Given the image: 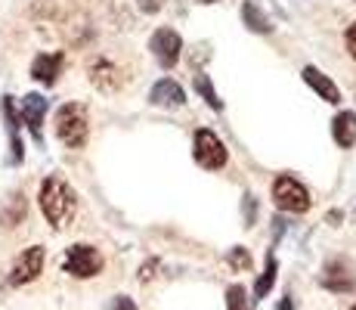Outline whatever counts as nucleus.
Wrapping results in <instances>:
<instances>
[{
    "mask_svg": "<svg viewBox=\"0 0 356 310\" xmlns=\"http://www.w3.org/2000/svg\"><path fill=\"white\" fill-rule=\"evenodd\" d=\"M40 211L53 230H65L78 211V196L63 177H47L40 186Z\"/></svg>",
    "mask_w": 356,
    "mask_h": 310,
    "instance_id": "1",
    "label": "nucleus"
},
{
    "mask_svg": "<svg viewBox=\"0 0 356 310\" xmlns=\"http://www.w3.org/2000/svg\"><path fill=\"white\" fill-rule=\"evenodd\" d=\"M90 134V121H87V109L81 102H65L56 112V137L68 149H81Z\"/></svg>",
    "mask_w": 356,
    "mask_h": 310,
    "instance_id": "2",
    "label": "nucleus"
},
{
    "mask_svg": "<svg viewBox=\"0 0 356 310\" xmlns=\"http://www.w3.org/2000/svg\"><path fill=\"white\" fill-rule=\"evenodd\" d=\"M273 202L282 211H289V215H304L310 208V192H307V186L300 180L285 174V177H276V183H273Z\"/></svg>",
    "mask_w": 356,
    "mask_h": 310,
    "instance_id": "3",
    "label": "nucleus"
},
{
    "mask_svg": "<svg viewBox=\"0 0 356 310\" xmlns=\"http://www.w3.org/2000/svg\"><path fill=\"white\" fill-rule=\"evenodd\" d=\"M63 270L78 279H90L102 270V254L93 245H72L63 258Z\"/></svg>",
    "mask_w": 356,
    "mask_h": 310,
    "instance_id": "4",
    "label": "nucleus"
},
{
    "mask_svg": "<svg viewBox=\"0 0 356 310\" xmlns=\"http://www.w3.org/2000/svg\"><path fill=\"white\" fill-rule=\"evenodd\" d=\"M195 162L208 171H220L227 164V146L214 130H198L195 134Z\"/></svg>",
    "mask_w": 356,
    "mask_h": 310,
    "instance_id": "5",
    "label": "nucleus"
},
{
    "mask_svg": "<svg viewBox=\"0 0 356 310\" xmlns=\"http://www.w3.org/2000/svg\"><path fill=\"white\" fill-rule=\"evenodd\" d=\"M149 50H152V56L159 59L161 68H174L183 53V38L174 29H159L149 40Z\"/></svg>",
    "mask_w": 356,
    "mask_h": 310,
    "instance_id": "6",
    "label": "nucleus"
},
{
    "mask_svg": "<svg viewBox=\"0 0 356 310\" xmlns=\"http://www.w3.org/2000/svg\"><path fill=\"white\" fill-rule=\"evenodd\" d=\"M40 270H44V248L40 245L25 248V251L16 258L13 270H10V286H25V282L38 279Z\"/></svg>",
    "mask_w": 356,
    "mask_h": 310,
    "instance_id": "7",
    "label": "nucleus"
},
{
    "mask_svg": "<svg viewBox=\"0 0 356 310\" xmlns=\"http://www.w3.org/2000/svg\"><path fill=\"white\" fill-rule=\"evenodd\" d=\"M323 286L332 288V292H353L356 288V270L350 267V261L347 258L328 261L325 270H323Z\"/></svg>",
    "mask_w": 356,
    "mask_h": 310,
    "instance_id": "8",
    "label": "nucleus"
},
{
    "mask_svg": "<svg viewBox=\"0 0 356 310\" xmlns=\"http://www.w3.org/2000/svg\"><path fill=\"white\" fill-rule=\"evenodd\" d=\"M47 96H40V93H29L22 100V112H19V121L25 124V127L31 130V137L34 140H40V127H44V115H47Z\"/></svg>",
    "mask_w": 356,
    "mask_h": 310,
    "instance_id": "9",
    "label": "nucleus"
},
{
    "mask_svg": "<svg viewBox=\"0 0 356 310\" xmlns=\"http://www.w3.org/2000/svg\"><path fill=\"white\" fill-rule=\"evenodd\" d=\"M90 81H93V87L112 93V91H118V87L124 84V75H121V68L115 65L112 59L99 56V59H93V65H90Z\"/></svg>",
    "mask_w": 356,
    "mask_h": 310,
    "instance_id": "10",
    "label": "nucleus"
},
{
    "mask_svg": "<svg viewBox=\"0 0 356 310\" xmlns=\"http://www.w3.org/2000/svg\"><path fill=\"white\" fill-rule=\"evenodd\" d=\"M63 65H65V53H40V56H34V62H31V78L53 87L59 72H63Z\"/></svg>",
    "mask_w": 356,
    "mask_h": 310,
    "instance_id": "11",
    "label": "nucleus"
},
{
    "mask_svg": "<svg viewBox=\"0 0 356 310\" xmlns=\"http://www.w3.org/2000/svg\"><path fill=\"white\" fill-rule=\"evenodd\" d=\"M3 109V121H6V130H10V146H13V164H19L25 158V146H22V137H19V112H16V100L13 96H3L0 102Z\"/></svg>",
    "mask_w": 356,
    "mask_h": 310,
    "instance_id": "12",
    "label": "nucleus"
},
{
    "mask_svg": "<svg viewBox=\"0 0 356 310\" xmlns=\"http://www.w3.org/2000/svg\"><path fill=\"white\" fill-rule=\"evenodd\" d=\"M149 100L155 102V106H168V109H177L186 102V93H183V87L177 84L174 78H164L159 84L152 87V93H149Z\"/></svg>",
    "mask_w": 356,
    "mask_h": 310,
    "instance_id": "13",
    "label": "nucleus"
},
{
    "mask_svg": "<svg viewBox=\"0 0 356 310\" xmlns=\"http://www.w3.org/2000/svg\"><path fill=\"white\" fill-rule=\"evenodd\" d=\"M304 81H307V84H310V87H313V91H316L319 96H323L325 102H338V100H341L338 84H334V81L328 78V75L319 72V68L307 65V68H304Z\"/></svg>",
    "mask_w": 356,
    "mask_h": 310,
    "instance_id": "14",
    "label": "nucleus"
},
{
    "mask_svg": "<svg viewBox=\"0 0 356 310\" xmlns=\"http://www.w3.org/2000/svg\"><path fill=\"white\" fill-rule=\"evenodd\" d=\"M332 134H334V140H338V146L350 149L356 143V115L353 112H341L338 118L332 121Z\"/></svg>",
    "mask_w": 356,
    "mask_h": 310,
    "instance_id": "15",
    "label": "nucleus"
},
{
    "mask_svg": "<svg viewBox=\"0 0 356 310\" xmlns=\"http://www.w3.org/2000/svg\"><path fill=\"white\" fill-rule=\"evenodd\" d=\"M25 208H29V205H25V196L22 192H13V196L6 199V208L0 211V224L3 226H19L25 220Z\"/></svg>",
    "mask_w": 356,
    "mask_h": 310,
    "instance_id": "16",
    "label": "nucleus"
},
{
    "mask_svg": "<svg viewBox=\"0 0 356 310\" xmlns=\"http://www.w3.org/2000/svg\"><path fill=\"white\" fill-rule=\"evenodd\" d=\"M242 19H245V25H248L251 31H257V34H270L273 31V22L257 10L254 3H245L242 6Z\"/></svg>",
    "mask_w": 356,
    "mask_h": 310,
    "instance_id": "17",
    "label": "nucleus"
},
{
    "mask_svg": "<svg viewBox=\"0 0 356 310\" xmlns=\"http://www.w3.org/2000/svg\"><path fill=\"white\" fill-rule=\"evenodd\" d=\"M276 270H279V264H276V258L270 254V261H266V270L260 273L257 282H254V298H264V295H270L273 282H276Z\"/></svg>",
    "mask_w": 356,
    "mask_h": 310,
    "instance_id": "18",
    "label": "nucleus"
},
{
    "mask_svg": "<svg viewBox=\"0 0 356 310\" xmlns=\"http://www.w3.org/2000/svg\"><path fill=\"white\" fill-rule=\"evenodd\" d=\"M227 307L229 310H254V298H248L242 286H229L227 288Z\"/></svg>",
    "mask_w": 356,
    "mask_h": 310,
    "instance_id": "19",
    "label": "nucleus"
},
{
    "mask_svg": "<svg viewBox=\"0 0 356 310\" xmlns=\"http://www.w3.org/2000/svg\"><path fill=\"white\" fill-rule=\"evenodd\" d=\"M195 91L204 96V102H208V106H214V109H223L220 96H217V91H214V87H211V81L204 78V75H198V78H195Z\"/></svg>",
    "mask_w": 356,
    "mask_h": 310,
    "instance_id": "20",
    "label": "nucleus"
},
{
    "mask_svg": "<svg viewBox=\"0 0 356 310\" xmlns=\"http://www.w3.org/2000/svg\"><path fill=\"white\" fill-rule=\"evenodd\" d=\"M227 264L232 267V270H251V254L238 245V248H232V251L227 254Z\"/></svg>",
    "mask_w": 356,
    "mask_h": 310,
    "instance_id": "21",
    "label": "nucleus"
},
{
    "mask_svg": "<svg viewBox=\"0 0 356 310\" xmlns=\"http://www.w3.org/2000/svg\"><path fill=\"white\" fill-rule=\"evenodd\" d=\"M159 270H161V261L152 258V261H146V264L140 267V273H136V277H140V282H152L155 277H159Z\"/></svg>",
    "mask_w": 356,
    "mask_h": 310,
    "instance_id": "22",
    "label": "nucleus"
},
{
    "mask_svg": "<svg viewBox=\"0 0 356 310\" xmlns=\"http://www.w3.org/2000/svg\"><path fill=\"white\" fill-rule=\"evenodd\" d=\"M254 211H257V202H254V196L248 192V196H245V226H254V224H257V215H254Z\"/></svg>",
    "mask_w": 356,
    "mask_h": 310,
    "instance_id": "23",
    "label": "nucleus"
},
{
    "mask_svg": "<svg viewBox=\"0 0 356 310\" xmlns=\"http://www.w3.org/2000/svg\"><path fill=\"white\" fill-rule=\"evenodd\" d=\"M136 3H140L143 13H159L164 6V0H136Z\"/></svg>",
    "mask_w": 356,
    "mask_h": 310,
    "instance_id": "24",
    "label": "nucleus"
},
{
    "mask_svg": "<svg viewBox=\"0 0 356 310\" xmlns=\"http://www.w3.org/2000/svg\"><path fill=\"white\" fill-rule=\"evenodd\" d=\"M347 50H350V56L356 59V22L347 29Z\"/></svg>",
    "mask_w": 356,
    "mask_h": 310,
    "instance_id": "25",
    "label": "nucleus"
},
{
    "mask_svg": "<svg viewBox=\"0 0 356 310\" xmlns=\"http://www.w3.org/2000/svg\"><path fill=\"white\" fill-rule=\"evenodd\" d=\"M115 310H136V304L127 298V295H118V298H115Z\"/></svg>",
    "mask_w": 356,
    "mask_h": 310,
    "instance_id": "26",
    "label": "nucleus"
},
{
    "mask_svg": "<svg viewBox=\"0 0 356 310\" xmlns=\"http://www.w3.org/2000/svg\"><path fill=\"white\" fill-rule=\"evenodd\" d=\"M279 310H294V301L289 298V295H285V298L279 301Z\"/></svg>",
    "mask_w": 356,
    "mask_h": 310,
    "instance_id": "27",
    "label": "nucleus"
},
{
    "mask_svg": "<svg viewBox=\"0 0 356 310\" xmlns=\"http://www.w3.org/2000/svg\"><path fill=\"white\" fill-rule=\"evenodd\" d=\"M198 3H214V0H198Z\"/></svg>",
    "mask_w": 356,
    "mask_h": 310,
    "instance_id": "28",
    "label": "nucleus"
},
{
    "mask_svg": "<svg viewBox=\"0 0 356 310\" xmlns=\"http://www.w3.org/2000/svg\"><path fill=\"white\" fill-rule=\"evenodd\" d=\"M350 310H356V304H353V307H350Z\"/></svg>",
    "mask_w": 356,
    "mask_h": 310,
    "instance_id": "29",
    "label": "nucleus"
}]
</instances>
